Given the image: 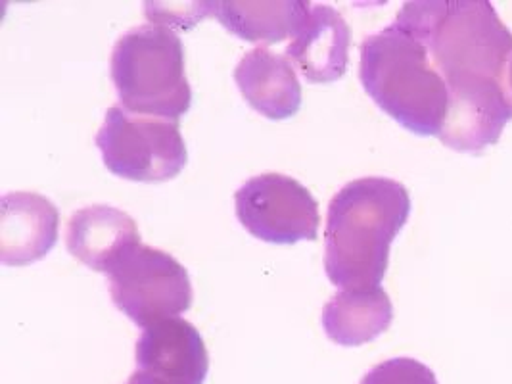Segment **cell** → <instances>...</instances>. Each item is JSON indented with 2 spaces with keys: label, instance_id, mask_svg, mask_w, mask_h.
Wrapping results in <instances>:
<instances>
[{
  "label": "cell",
  "instance_id": "1",
  "mask_svg": "<svg viewBox=\"0 0 512 384\" xmlns=\"http://www.w3.org/2000/svg\"><path fill=\"white\" fill-rule=\"evenodd\" d=\"M396 22L415 33L449 89L438 137L457 152L499 143L512 120V33L486 0L407 2Z\"/></svg>",
  "mask_w": 512,
  "mask_h": 384
},
{
  "label": "cell",
  "instance_id": "2",
  "mask_svg": "<svg viewBox=\"0 0 512 384\" xmlns=\"http://www.w3.org/2000/svg\"><path fill=\"white\" fill-rule=\"evenodd\" d=\"M411 214L409 191L388 177H363L338 192L326 217L325 269L342 288L380 287L390 246Z\"/></svg>",
  "mask_w": 512,
  "mask_h": 384
},
{
  "label": "cell",
  "instance_id": "3",
  "mask_svg": "<svg viewBox=\"0 0 512 384\" xmlns=\"http://www.w3.org/2000/svg\"><path fill=\"white\" fill-rule=\"evenodd\" d=\"M359 77L380 110L420 137H440L449 112V89L428 47L394 24L361 45Z\"/></svg>",
  "mask_w": 512,
  "mask_h": 384
},
{
  "label": "cell",
  "instance_id": "4",
  "mask_svg": "<svg viewBox=\"0 0 512 384\" xmlns=\"http://www.w3.org/2000/svg\"><path fill=\"white\" fill-rule=\"evenodd\" d=\"M112 79L131 114L181 121L190 110L185 47L171 27L142 25L125 33L112 54Z\"/></svg>",
  "mask_w": 512,
  "mask_h": 384
},
{
  "label": "cell",
  "instance_id": "5",
  "mask_svg": "<svg viewBox=\"0 0 512 384\" xmlns=\"http://www.w3.org/2000/svg\"><path fill=\"white\" fill-rule=\"evenodd\" d=\"M96 146L114 175L139 183L175 179L188 162L181 121L131 114L123 106L106 112Z\"/></svg>",
  "mask_w": 512,
  "mask_h": 384
},
{
  "label": "cell",
  "instance_id": "6",
  "mask_svg": "<svg viewBox=\"0 0 512 384\" xmlns=\"http://www.w3.org/2000/svg\"><path fill=\"white\" fill-rule=\"evenodd\" d=\"M117 308L140 327L177 317L192 306L187 267L171 254L139 244L110 271Z\"/></svg>",
  "mask_w": 512,
  "mask_h": 384
},
{
  "label": "cell",
  "instance_id": "7",
  "mask_svg": "<svg viewBox=\"0 0 512 384\" xmlns=\"http://www.w3.org/2000/svg\"><path fill=\"white\" fill-rule=\"evenodd\" d=\"M236 216L259 240L296 244L319 237V202L307 187L282 173H263L234 194Z\"/></svg>",
  "mask_w": 512,
  "mask_h": 384
},
{
  "label": "cell",
  "instance_id": "8",
  "mask_svg": "<svg viewBox=\"0 0 512 384\" xmlns=\"http://www.w3.org/2000/svg\"><path fill=\"white\" fill-rule=\"evenodd\" d=\"M210 356L200 331L171 317L148 327L137 342V371L125 384H204Z\"/></svg>",
  "mask_w": 512,
  "mask_h": 384
},
{
  "label": "cell",
  "instance_id": "9",
  "mask_svg": "<svg viewBox=\"0 0 512 384\" xmlns=\"http://www.w3.org/2000/svg\"><path fill=\"white\" fill-rule=\"evenodd\" d=\"M58 208L37 192H8L0 202V260L22 267L39 262L58 242Z\"/></svg>",
  "mask_w": 512,
  "mask_h": 384
},
{
  "label": "cell",
  "instance_id": "10",
  "mask_svg": "<svg viewBox=\"0 0 512 384\" xmlns=\"http://www.w3.org/2000/svg\"><path fill=\"white\" fill-rule=\"evenodd\" d=\"M350 25L332 8L315 6L307 22L286 48L292 60L309 83H334L348 72L350 64Z\"/></svg>",
  "mask_w": 512,
  "mask_h": 384
},
{
  "label": "cell",
  "instance_id": "11",
  "mask_svg": "<svg viewBox=\"0 0 512 384\" xmlns=\"http://www.w3.org/2000/svg\"><path fill=\"white\" fill-rule=\"evenodd\" d=\"M140 233L135 219L112 206H89L75 212L68 225V250L94 271L108 273L135 246Z\"/></svg>",
  "mask_w": 512,
  "mask_h": 384
},
{
  "label": "cell",
  "instance_id": "12",
  "mask_svg": "<svg viewBox=\"0 0 512 384\" xmlns=\"http://www.w3.org/2000/svg\"><path fill=\"white\" fill-rule=\"evenodd\" d=\"M246 102L269 120L294 118L302 108V85L288 58L267 48L250 50L234 70Z\"/></svg>",
  "mask_w": 512,
  "mask_h": 384
},
{
  "label": "cell",
  "instance_id": "13",
  "mask_svg": "<svg viewBox=\"0 0 512 384\" xmlns=\"http://www.w3.org/2000/svg\"><path fill=\"white\" fill-rule=\"evenodd\" d=\"M394 319V306L382 287L344 288L323 310L328 338L340 346H361L386 333Z\"/></svg>",
  "mask_w": 512,
  "mask_h": 384
},
{
  "label": "cell",
  "instance_id": "14",
  "mask_svg": "<svg viewBox=\"0 0 512 384\" xmlns=\"http://www.w3.org/2000/svg\"><path fill=\"white\" fill-rule=\"evenodd\" d=\"M213 14L225 29L248 43L277 45L290 35H298L309 14L311 4L303 0L286 2H215Z\"/></svg>",
  "mask_w": 512,
  "mask_h": 384
},
{
  "label": "cell",
  "instance_id": "15",
  "mask_svg": "<svg viewBox=\"0 0 512 384\" xmlns=\"http://www.w3.org/2000/svg\"><path fill=\"white\" fill-rule=\"evenodd\" d=\"M361 384H438L430 367L413 358H394L373 367Z\"/></svg>",
  "mask_w": 512,
  "mask_h": 384
}]
</instances>
